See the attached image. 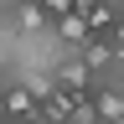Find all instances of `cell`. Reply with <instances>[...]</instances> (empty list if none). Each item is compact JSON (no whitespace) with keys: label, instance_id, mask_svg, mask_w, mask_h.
Masks as SVG:
<instances>
[{"label":"cell","instance_id":"obj_4","mask_svg":"<svg viewBox=\"0 0 124 124\" xmlns=\"http://www.w3.org/2000/svg\"><path fill=\"white\" fill-rule=\"evenodd\" d=\"M52 36H57L62 46H83L93 31H88V21H83V10H62V16H52Z\"/></svg>","mask_w":124,"mask_h":124},{"label":"cell","instance_id":"obj_1","mask_svg":"<svg viewBox=\"0 0 124 124\" xmlns=\"http://www.w3.org/2000/svg\"><path fill=\"white\" fill-rule=\"evenodd\" d=\"M88 103H93V114H98L103 124H119L124 119V93H119V83H108V78H98V83L88 88Z\"/></svg>","mask_w":124,"mask_h":124},{"label":"cell","instance_id":"obj_3","mask_svg":"<svg viewBox=\"0 0 124 124\" xmlns=\"http://www.w3.org/2000/svg\"><path fill=\"white\" fill-rule=\"evenodd\" d=\"M0 103H5L10 119H41V114H36V93H31L26 83H16V78L0 88Z\"/></svg>","mask_w":124,"mask_h":124},{"label":"cell","instance_id":"obj_5","mask_svg":"<svg viewBox=\"0 0 124 124\" xmlns=\"http://www.w3.org/2000/svg\"><path fill=\"white\" fill-rule=\"evenodd\" d=\"M0 88H5V83H0ZM0 114H5V103H0Z\"/></svg>","mask_w":124,"mask_h":124},{"label":"cell","instance_id":"obj_2","mask_svg":"<svg viewBox=\"0 0 124 124\" xmlns=\"http://www.w3.org/2000/svg\"><path fill=\"white\" fill-rule=\"evenodd\" d=\"M5 21H10V31L31 36V31H46V26H52V16H46L36 0H10V5H5Z\"/></svg>","mask_w":124,"mask_h":124}]
</instances>
